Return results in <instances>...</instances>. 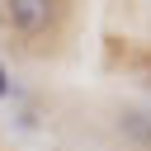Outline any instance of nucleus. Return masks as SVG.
<instances>
[{
  "label": "nucleus",
  "instance_id": "obj_1",
  "mask_svg": "<svg viewBox=\"0 0 151 151\" xmlns=\"http://www.w3.org/2000/svg\"><path fill=\"white\" fill-rule=\"evenodd\" d=\"M52 14H57V0H5V24L24 38H38L52 28Z\"/></svg>",
  "mask_w": 151,
  "mask_h": 151
},
{
  "label": "nucleus",
  "instance_id": "obj_2",
  "mask_svg": "<svg viewBox=\"0 0 151 151\" xmlns=\"http://www.w3.org/2000/svg\"><path fill=\"white\" fill-rule=\"evenodd\" d=\"M118 132L137 146H151V109H123L118 113Z\"/></svg>",
  "mask_w": 151,
  "mask_h": 151
}]
</instances>
